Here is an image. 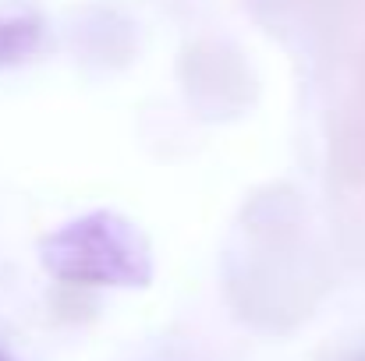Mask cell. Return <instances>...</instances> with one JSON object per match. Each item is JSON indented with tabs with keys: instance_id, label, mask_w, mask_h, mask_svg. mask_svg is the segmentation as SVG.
Segmentation results:
<instances>
[{
	"instance_id": "obj_1",
	"label": "cell",
	"mask_w": 365,
	"mask_h": 361,
	"mask_svg": "<svg viewBox=\"0 0 365 361\" xmlns=\"http://www.w3.org/2000/svg\"><path fill=\"white\" fill-rule=\"evenodd\" d=\"M39 266L75 287H121L142 291L156 276V258L145 231L118 209H89L57 231L43 234Z\"/></svg>"
},
{
	"instance_id": "obj_2",
	"label": "cell",
	"mask_w": 365,
	"mask_h": 361,
	"mask_svg": "<svg viewBox=\"0 0 365 361\" xmlns=\"http://www.w3.org/2000/svg\"><path fill=\"white\" fill-rule=\"evenodd\" d=\"M39 46H43V21L36 14L0 18V68H14L29 61Z\"/></svg>"
},
{
	"instance_id": "obj_3",
	"label": "cell",
	"mask_w": 365,
	"mask_h": 361,
	"mask_svg": "<svg viewBox=\"0 0 365 361\" xmlns=\"http://www.w3.org/2000/svg\"><path fill=\"white\" fill-rule=\"evenodd\" d=\"M0 361H14V358H11V355H4V351H0Z\"/></svg>"
}]
</instances>
